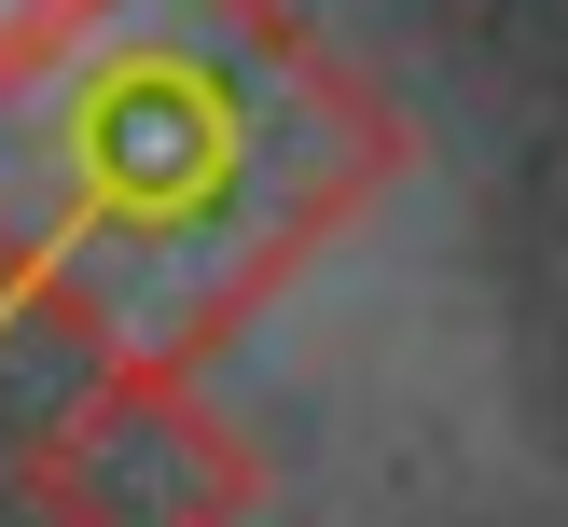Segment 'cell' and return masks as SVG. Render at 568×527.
Wrapping results in <instances>:
<instances>
[{
  "label": "cell",
  "instance_id": "3",
  "mask_svg": "<svg viewBox=\"0 0 568 527\" xmlns=\"http://www.w3.org/2000/svg\"><path fill=\"white\" fill-rule=\"evenodd\" d=\"M14 305H42V264H28V250L0 236V320H14Z\"/></svg>",
  "mask_w": 568,
  "mask_h": 527
},
{
  "label": "cell",
  "instance_id": "1",
  "mask_svg": "<svg viewBox=\"0 0 568 527\" xmlns=\"http://www.w3.org/2000/svg\"><path fill=\"white\" fill-rule=\"evenodd\" d=\"M28 514L42 527H250L264 458L181 361H98L28 430Z\"/></svg>",
  "mask_w": 568,
  "mask_h": 527
},
{
  "label": "cell",
  "instance_id": "2",
  "mask_svg": "<svg viewBox=\"0 0 568 527\" xmlns=\"http://www.w3.org/2000/svg\"><path fill=\"white\" fill-rule=\"evenodd\" d=\"M111 0H0V98H28V83H55L83 42H98Z\"/></svg>",
  "mask_w": 568,
  "mask_h": 527
}]
</instances>
